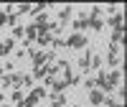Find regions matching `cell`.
<instances>
[{
    "instance_id": "11",
    "label": "cell",
    "mask_w": 127,
    "mask_h": 107,
    "mask_svg": "<svg viewBox=\"0 0 127 107\" xmlns=\"http://www.w3.org/2000/svg\"><path fill=\"white\" fill-rule=\"evenodd\" d=\"M38 100H41L38 94H36V92H31L28 97H26L23 102H20V107H36V102H38Z\"/></svg>"
},
{
    "instance_id": "26",
    "label": "cell",
    "mask_w": 127,
    "mask_h": 107,
    "mask_svg": "<svg viewBox=\"0 0 127 107\" xmlns=\"http://www.w3.org/2000/svg\"><path fill=\"white\" fill-rule=\"evenodd\" d=\"M74 107H81V105H74Z\"/></svg>"
},
{
    "instance_id": "19",
    "label": "cell",
    "mask_w": 127,
    "mask_h": 107,
    "mask_svg": "<svg viewBox=\"0 0 127 107\" xmlns=\"http://www.w3.org/2000/svg\"><path fill=\"white\" fill-rule=\"evenodd\" d=\"M23 33H26V26H15L13 28V38H20Z\"/></svg>"
},
{
    "instance_id": "2",
    "label": "cell",
    "mask_w": 127,
    "mask_h": 107,
    "mask_svg": "<svg viewBox=\"0 0 127 107\" xmlns=\"http://www.w3.org/2000/svg\"><path fill=\"white\" fill-rule=\"evenodd\" d=\"M71 28H74V33H84V31L89 28V18L84 15V13H81V15H76V18L71 20Z\"/></svg>"
},
{
    "instance_id": "21",
    "label": "cell",
    "mask_w": 127,
    "mask_h": 107,
    "mask_svg": "<svg viewBox=\"0 0 127 107\" xmlns=\"http://www.w3.org/2000/svg\"><path fill=\"white\" fill-rule=\"evenodd\" d=\"M15 13H18V15H23V13H31V5H18V8H15Z\"/></svg>"
},
{
    "instance_id": "5",
    "label": "cell",
    "mask_w": 127,
    "mask_h": 107,
    "mask_svg": "<svg viewBox=\"0 0 127 107\" xmlns=\"http://www.w3.org/2000/svg\"><path fill=\"white\" fill-rule=\"evenodd\" d=\"M71 15H74V8H71V5H64V8L59 10V26L64 28V23H66Z\"/></svg>"
},
{
    "instance_id": "12",
    "label": "cell",
    "mask_w": 127,
    "mask_h": 107,
    "mask_svg": "<svg viewBox=\"0 0 127 107\" xmlns=\"http://www.w3.org/2000/svg\"><path fill=\"white\" fill-rule=\"evenodd\" d=\"M48 5H51V3H36L33 8H31V15H36V18H38L41 13H46V8H48Z\"/></svg>"
},
{
    "instance_id": "3",
    "label": "cell",
    "mask_w": 127,
    "mask_h": 107,
    "mask_svg": "<svg viewBox=\"0 0 127 107\" xmlns=\"http://www.w3.org/2000/svg\"><path fill=\"white\" fill-rule=\"evenodd\" d=\"M109 66H120V44H109Z\"/></svg>"
},
{
    "instance_id": "1",
    "label": "cell",
    "mask_w": 127,
    "mask_h": 107,
    "mask_svg": "<svg viewBox=\"0 0 127 107\" xmlns=\"http://www.w3.org/2000/svg\"><path fill=\"white\" fill-rule=\"evenodd\" d=\"M69 49H84V46H89V38L84 36V33H74V36H69L66 41H64Z\"/></svg>"
},
{
    "instance_id": "20",
    "label": "cell",
    "mask_w": 127,
    "mask_h": 107,
    "mask_svg": "<svg viewBox=\"0 0 127 107\" xmlns=\"http://www.w3.org/2000/svg\"><path fill=\"white\" fill-rule=\"evenodd\" d=\"M92 69H102V59L94 56V54H92Z\"/></svg>"
},
{
    "instance_id": "25",
    "label": "cell",
    "mask_w": 127,
    "mask_h": 107,
    "mask_svg": "<svg viewBox=\"0 0 127 107\" xmlns=\"http://www.w3.org/2000/svg\"><path fill=\"white\" fill-rule=\"evenodd\" d=\"M0 102H3V92H0Z\"/></svg>"
},
{
    "instance_id": "9",
    "label": "cell",
    "mask_w": 127,
    "mask_h": 107,
    "mask_svg": "<svg viewBox=\"0 0 127 107\" xmlns=\"http://www.w3.org/2000/svg\"><path fill=\"white\" fill-rule=\"evenodd\" d=\"M36 38H38V28H36L33 23H31V26H26V41H28V44H33Z\"/></svg>"
},
{
    "instance_id": "8",
    "label": "cell",
    "mask_w": 127,
    "mask_h": 107,
    "mask_svg": "<svg viewBox=\"0 0 127 107\" xmlns=\"http://www.w3.org/2000/svg\"><path fill=\"white\" fill-rule=\"evenodd\" d=\"M13 46H15V38H13V36H10V38H5L3 44H0V56L10 54V51H13Z\"/></svg>"
},
{
    "instance_id": "15",
    "label": "cell",
    "mask_w": 127,
    "mask_h": 107,
    "mask_svg": "<svg viewBox=\"0 0 127 107\" xmlns=\"http://www.w3.org/2000/svg\"><path fill=\"white\" fill-rule=\"evenodd\" d=\"M36 41H38V46H48V44H51L54 38H51V33H41V36H38Z\"/></svg>"
},
{
    "instance_id": "16",
    "label": "cell",
    "mask_w": 127,
    "mask_h": 107,
    "mask_svg": "<svg viewBox=\"0 0 127 107\" xmlns=\"http://www.w3.org/2000/svg\"><path fill=\"white\" fill-rule=\"evenodd\" d=\"M8 79H10V84H23V74H15V71H10V74H8Z\"/></svg>"
},
{
    "instance_id": "13",
    "label": "cell",
    "mask_w": 127,
    "mask_h": 107,
    "mask_svg": "<svg viewBox=\"0 0 127 107\" xmlns=\"http://www.w3.org/2000/svg\"><path fill=\"white\" fill-rule=\"evenodd\" d=\"M87 18H89V15H87ZM89 28H94V31H99V33H102V28H104V23H102L99 18H89Z\"/></svg>"
},
{
    "instance_id": "6",
    "label": "cell",
    "mask_w": 127,
    "mask_h": 107,
    "mask_svg": "<svg viewBox=\"0 0 127 107\" xmlns=\"http://www.w3.org/2000/svg\"><path fill=\"white\" fill-rule=\"evenodd\" d=\"M79 69H81V74H87V71L92 69V51H89V49H87V54L79 59Z\"/></svg>"
},
{
    "instance_id": "7",
    "label": "cell",
    "mask_w": 127,
    "mask_h": 107,
    "mask_svg": "<svg viewBox=\"0 0 127 107\" xmlns=\"http://www.w3.org/2000/svg\"><path fill=\"white\" fill-rule=\"evenodd\" d=\"M89 102H92L94 107H99V105L104 102V92H99V89H89Z\"/></svg>"
},
{
    "instance_id": "23",
    "label": "cell",
    "mask_w": 127,
    "mask_h": 107,
    "mask_svg": "<svg viewBox=\"0 0 127 107\" xmlns=\"http://www.w3.org/2000/svg\"><path fill=\"white\" fill-rule=\"evenodd\" d=\"M51 44H54V49H61V46H66V44H64V38H54Z\"/></svg>"
},
{
    "instance_id": "10",
    "label": "cell",
    "mask_w": 127,
    "mask_h": 107,
    "mask_svg": "<svg viewBox=\"0 0 127 107\" xmlns=\"http://www.w3.org/2000/svg\"><path fill=\"white\" fill-rule=\"evenodd\" d=\"M107 82H109L112 89H117V87H120V69H114L112 74H107Z\"/></svg>"
},
{
    "instance_id": "14",
    "label": "cell",
    "mask_w": 127,
    "mask_h": 107,
    "mask_svg": "<svg viewBox=\"0 0 127 107\" xmlns=\"http://www.w3.org/2000/svg\"><path fill=\"white\" fill-rule=\"evenodd\" d=\"M51 107H66V94H56L54 102H51Z\"/></svg>"
},
{
    "instance_id": "4",
    "label": "cell",
    "mask_w": 127,
    "mask_h": 107,
    "mask_svg": "<svg viewBox=\"0 0 127 107\" xmlns=\"http://www.w3.org/2000/svg\"><path fill=\"white\" fill-rule=\"evenodd\" d=\"M107 23L114 28V31H120V28H125V13H120V10H117V13H114V15H109V20H107Z\"/></svg>"
},
{
    "instance_id": "22",
    "label": "cell",
    "mask_w": 127,
    "mask_h": 107,
    "mask_svg": "<svg viewBox=\"0 0 127 107\" xmlns=\"http://www.w3.org/2000/svg\"><path fill=\"white\" fill-rule=\"evenodd\" d=\"M3 26H8V13L0 10V28H3Z\"/></svg>"
},
{
    "instance_id": "17",
    "label": "cell",
    "mask_w": 127,
    "mask_h": 107,
    "mask_svg": "<svg viewBox=\"0 0 127 107\" xmlns=\"http://www.w3.org/2000/svg\"><path fill=\"white\" fill-rule=\"evenodd\" d=\"M23 100H26V97H23V92L15 89V92H13V105H15V107H20V102H23Z\"/></svg>"
},
{
    "instance_id": "24",
    "label": "cell",
    "mask_w": 127,
    "mask_h": 107,
    "mask_svg": "<svg viewBox=\"0 0 127 107\" xmlns=\"http://www.w3.org/2000/svg\"><path fill=\"white\" fill-rule=\"evenodd\" d=\"M84 87H87V89H94V79H84Z\"/></svg>"
},
{
    "instance_id": "18",
    "label": "cell",
    "mask_w": 127,
    "mask_h": 107,
    "mask_svg": "<svg viewBox=\"0 0 127 107\" xmlns=\"http://www.w3.org/2000/svg\"><path fill=\"white\" fill-rule=\"evenodd\" d=\"M102 105H104V107H122L117 100H112V97H104V102H102Z\"/></svg>"
}]
</instances>
